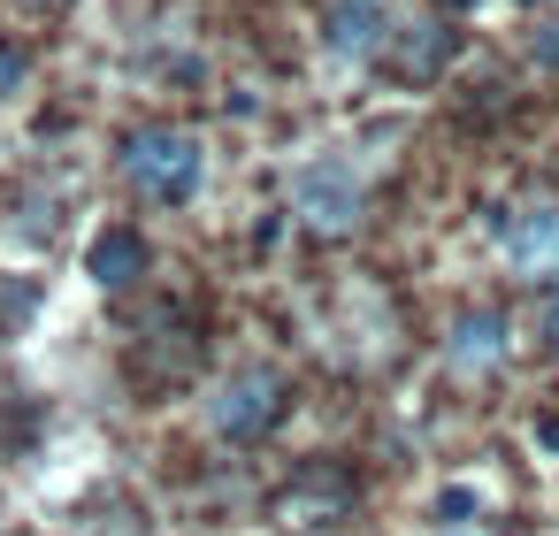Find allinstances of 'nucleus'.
I'll list each match as a JSON object with an SVG mask.
<instances>
[{"label":"nucleus","mask_w":559,"mask_h":536,"mask_svg":"<svg viewBox=\"0 0 559 536\" xmlns=\"http://www.w3.org/2000/svg\"><path fill=\"white\" fill-rule=\"evenodd\" d=\"M116 177H123L139 200H154V207H192L200 184H207V146H200V131H185V123H146V131L123 139Z\"/></svg>","instance_id":"1"},{"label":"nucleus","mask_w":559,"mask_h":536,"mask_svg":"<svg viewBox=\"0 0 559 536\" xmlns=\"http://www.w3.org/2000/svg\"><path fill=\"white\" fill-rule=\"evenodd\" d=\"M360 200H368V184H360V162H345V154H314L292 177V215L322 238H345L360 223Z\"/></svg>","instance_id":"2"},{"label":"nucleus","mask_w":559,"mask_h":536,"mask_svg":"<svg viewBox=\"0 0 559 536\" xmlns=\"http://www.w3.org/2000/svg\"><path fill=\"white\" fill-rule=\"evenodd\" d=\"M284 421V376L276 368H238V376H223L215 383V398H207V429L215 437H230V444H253L261 429H276Z\"/></svg>","instance_id":"3"},{"label":"nucleus","mask_w":559,"mask_h":536,"mask_svg":"<svg viewBox=\"0 0 559 536\" xmlns=\"http://www.w3.org/2000/svg\"><path fill=\"white\" fill-rule=\"evenodd\" d=\"M506 353H513V314H506V307H460V314H452V330H444V368L490 376V368H506Z\"/></svg>","instance_id":"4"},{"label":"nucleus","mask_w":559,"mask_h":536,"mask_svg":"<svg viewBox=\"0 0 559 536\" xmlns=\"http://www.w3.org/2000/svg\"><path fill=\"white\" fill-rule=\"evenodd\" d=\"M391 47L383 0H322V55L330 62H368Z\"/></svg>","instance_id":"5"},{"label":"nucleus","mask_w":559,"mask_h":536,"mask_svg":"<svg viewBox=\"0 0 559 536\" xmlns=\"http://www.w3.org/2000/svg\"><path fill=\"white\" fill-rule=\"evenodd\" d=\"M498 253L521 276H559V207H513V215H498Z\"/></svg>","instance_id":"6"},{"label":"nucleus","mask_w":559,"mask_h":536,"mask_svg":"<svg viewBox=\"0 0 559 536\" xmlns=\"http://www.w3.org/2000/svg\"><path fill=\"white\" fill-rule=\"evenodd\" d=\"M85 276H93L100 291H123V284H139V276H146V238H139L131 223H108V230L85 246Z\"/></svg>","instance_id":"7"},{"label":"nucleus","mask_w":559,"mask_h":536,"mask_svg":"<svg viewBox=\"0 0 559 536\" xmlns=\"http://www.w3.org/2000/svg\"><path fill=\"white\" fill-rule=\"evenodd\" d=\"M24 70H32V62H24V47H16V39H0V100H16Z\"/></svg>","instance_id":"8"},{"label":"nucleus","mask_w":559,"mask_h":536,"mask_svg":"<svg viewBox=\"0 0 559 536\" xmlns=\"http://www.w3.org/2000/svg\"><path fill=\"white\" fill-rule=\"evenodd\" d=\"M536 337H544V353H559V291H544V307H536Z\"/></svg>","instance_id":"9"},{"label":"nucleus","mask_w":559,"mask_h":536,"mask_svg":"<svg viewBox=\"0 0 559 536\" xmlns=\"http://www.w3.org/2000/svg\"><path fill=\"white\" fill-rule=\"evenodd\" d=\"M536 55H544V62H551V70H559V24H551V32H544V39H536Z\"/></svg>","instance_id":"10"}]
</instances>
